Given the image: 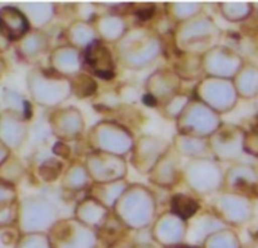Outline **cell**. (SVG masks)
I'll use <instances>...</instances> for the list:
<instances>
[{"instance_id":"4","label":"cell","mask_w":258,"mask_h":248,"mask_svg":"<svg viewBox=\"0 0 258 248\" xmlns=\"http://www.w3.org/2000/svg\"><path fill=\"white\" fill-rule=\"evenodd\" d=\"M16 239H14L13 230L9 227L0 228V248H14Z\"/></svg>"},{"instance_id":"7","label":"cell","mask_w":258,"mask_h":248,"mask_svg":"<svg viewBox=\"0 0 258 248\" xmlns=\"http://www.w3.org/2000/svg\"><path fill=\"white\" fill-rule=\"evenodd\" d=\"M3 71H4V62H3V59L0 58V75L3 74Z\"/></svg>"},{"instance_id":"3","label":"cell","mask_w":258,"mask_h":248,"mask_svg":"<svg viewBox=\"0 0 258 248\" xmlns=\"http://www.w3.org/2000/svg\"><path fill=\"white\" fill-rule=\"evenodd\" d=\"M14 199H16V192L13 185L0 178V209L13 205Z\"/></svg>"},{"instance_id":"1","label":"cell","mask_w":258,"mask_h":248,"mask_svg":"<svg viewBox=\"0 0 258 248\" xmlns=\"http://www.w3.org/2000/svg\"><path fill=\"white\" fill-rule=\"evenodd\" d=\"M27 31V21L21 11L13 7L0 8V33L9 42L21 39Z\"/></svg>"},{"instance_id":"5","label":"cell","mask_w":258,"mask_h":248,"mask_svg":"<svg viewBox=\"0 0 258 248\" xmlns=\"http://www.w3.org/2000/svg\"><path fill=\"white\" fill-rule=\"evenodd\" d=\"M252 132V137H250V145H252V147H250L249 153L258 156V128H255Z\"/></svg>"},{"instance_id":"6","label":"cell","mask_w":258,"mask_h":248,"mask_svg":"<svg viewBox=\"0 0 258 248\" xmlns=\"http://www.w3.org/2000/svg\"><path fill=\"white\" fill-rule=\"evenodd\" d=\"M9 157V148L0 141V166L3 165L4 161Z\"/></svg>"},{"instance_id":"2","label":"cell","mask_w":258,"mask_h":248,"mask_svg":"<svg viewBox=\"0 0 258 248\" xmlns=\"http://www.w3.org/2000/svg\"><path fill=\"white\" fill-rule=\"evenodd\" d=\"M0 141L8 148L16 147L21 141V126L12 110L0 114Z\"/></svg>"}]
</instances>
